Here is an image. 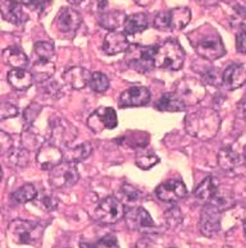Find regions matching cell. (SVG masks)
Returning a JSON list of instances; mask_svg holds the SVG:
<instances>
[{
    "instance_id": "3",
    "label": "cell",
    "mask_w": 246,
    "mask_h": 248,
    "mask_svg": "<svg viewBox=\"0 0 246 248\" xmlns=\"http://www.w3.org/2000/svg\"><path fill=\"white\" fill-rule=\"evenodd\" d=\"M185 62V51L177 40H167L155 46L154 65L168 71H180Z\"/></svg>"
},
{
    "instance_id": "1",
    "label": "cell",
    "mask_w": 246,
    "mask_h": 248,
    "mask_svg": "<svg viewBox=\"0 0 246 248\" xmlns=\"http://www.w3.org/2000/svg\"><path fill=\"white\" fill-rule=\"evenodd\" d=\"M185 129L191 137L201 141L215 137L221 128V117L214 109L204 108L186 115Z\"/></svg>"
},
{
    "instance_id": "24",
    "label": "cell",
    "mask_w": 246,
    "mask_h": 248,
    "mask_svg": "<svg viewBox=\"0 0 246 248\" xmlns=\"http://www.w3.org/2000/svg\"><path fill=\"white\" fill-rule=\"evenodd\" d=\"M8 82L15 90L25 91L33 85V77L31 72H27L25 69H12L8 73Z\"/></svg>"
},
{
    "instance_id": "41",
    "label": "cell",
    "mask_w": 246,
    "mask_h": 248,
    "mask_svg": "<svg viewBox=\"0 0 246 248\" xmlns=\"http://www.w3.org/2000/svg\"><path fill=\"white\" fill-rule=\"evenodd\" d=\"M39 91L43 93V96L45 97H49V99H58L62 93V90H61V86L58 85V82L53 81L51 78L48 79L45 82H41L39 83Z\"/></svg>"
},
{
    "instance_id": "34",
    "label": "cell",
    "mask_w": 246,
    "mask_h": 248,
    "mask_svg": "<svg viewBox=\"0 0 246 248\" xmlns=\"http://www.w3.org/2000/svg\"><path fill=\"white\" fill-rule=\"evenodd\" d=\"M33 202H35V205L37 206V207H40V209L44 210V211H48V213L57 210L58 205H59V201H58V199L55 197V195L49 191H43L40 192V193H37L35 200H33Z\"/></svg>"
},
{
    "instance_id": "38",
    "label": "cell",
    "mask_w": 246,
    "mask_h": 248,
    "mask_svg": "<svg viewBox=\"0 0 246 248\" xmlns=\"http://www.w3.org/2000/svg\"><path fill=\"white\" fill-rule=\"evenodd\" d=\"M136 165L140 168V169H144V170H149L153 167H155L158 163H159V157L158 155H155V153L153 151H140L136 155Z\"/></svg>"
},
{
    "instance_id": "58",
    "label": "cell",
    "mask_w": 246,
    "mask_h": 248,
    "mask_svg": "<svg viewBox=\"0 0 246 248\" xmlns=\"http://www.w3.org/2000/svg\"><path fill=\"white\" fill-rule=\"evenodd\" d=\"M245 164H246V155H245Z\"/></svg>"
},
{
    "instance_id": "12",
    "label": "cell",
    "mask_w": 246,
    "mask_h": 248,
    "mask_svg": "<svg viewBox=\"0 0 246 248\" xmlns=\"http://www.w3.org/2000/svg\"><path fill=\"white\" fill-rule=\"evenodd\" d=\"M36 161L43 170H51L63 161V151L53 143H43L36 154Z\"/></svg>"
},
{
    "instance_id": "48",
    "label": "cell",
    "mask_w": 246,
    "mask_h": 248,
    "mask_svg": "<svg viewBox=\"0 0 246 248\" xmlns=\"http://www.w3.org/2000/svg\"><path fill=\"white\" fill-rule=\"evenodd\" d=\"M13 141H12V137L5 132L0 131V155L3 154H8L9 150L13 147Z\"/></svg>"
},
{
    "instance_id": "47",
    "label": "cell",
    "mask_w": 246,
    "mask_h": 248,
    "mask_svg": "<svg viewBox=\"0 0 246 248\" xmlns=\"http://www.w3.org/2000/svg\"><path fill=\"white\" fill-rule=\"evenodd\" d=\"M94 248H119V243H118V239L115 235L113 234H109V235H105L101 239L95 243L93 246Z\"/></svg>"
},
{
    "instance_id": "7",
    "label": "cell",
    "mask_w": 246,
    "mask_h": 248,
    "mask_svg": "<svg viewBox=\"0 0 246 248\" xmlns=\"http://www.w3.org/2000/svg\"><path fill=\"white\" fill-rule=\"evenodd\" d=\"M125 215V209L115 196H108L98 203L93 217L100 224H115Z\"/></svg>"
},
{
    "instance_id": "6",
    "label": "cell",
    "mask_w": 246,
    "mask_h": 248,
    "mask_svg": "<svg viewBox=\"0 0 246 248\" xmlns=\"http://www.w3.org/2000/svg\"><path fill=\"white\" fill-rule=\"evenodd\" d=\"M154 53L155 46H140V45H130L127 49L126 62L129 67L139 73H148L153 69Z\"/></svg>"
},
{
    "instance_id": "51",
    "label": "cell",
    "mask_w": 246,
    "mask_h": 248,
    "mask_svg": "<svg viewBox=\"0 0 246 248\" xmlns=\"http://www.w3.org/2000/svg\"><path fill=\"white\" fill-rule=\"evenodd\" d=\"M94 4H95V8H97V11L100 12V13H103L105 11V8L108 5L107 0H94Z\"/></svg>"
},
{
    "instance_id": "27",
    "label": "cell",
    "mask_w": 246,
    "mask_h": 248,
    "mask_svg": "<svg viewBox=\"0 0 246 248\" xmlns=\"http://www.w3.org/2000/svg\"><path fill=\"white\" fill-rule=\"evenodd\" d=\"M209 205L214 206L219 213H223L226 210L232 209L236 203V200L233 197V193L229 189H221L218 188V191L215 192V195L211 199V201L208 202Z\"/></svg>"
},
{
    "instance_id": "14",
    "label": "cell",
    "mask_w": 246,
    "mask_h": 248,
    "mask_svg": "<svg viewBox=\"0 0 246 248\" xmlns=\"http://www.w3.org/2000/svg\"><path fill=\"white\" fill-rule=\"evenodd\" d=\"M126 223L131 229L139 232H150L155 229V224L150 214L144 207H132L125 215Z\"/></svg>"
},
{
    "instance_id": "17",
    "label": "cell",
    "mask_w": 246,
    "mask_h": 248,
    "mask_svg": "<svg viewBox=\"0 0 246 248\" xmlns=\"http://www.w3.org/2000/svg\"><path fill=\"white\" fill-rule=\"evenodd\" d=\"M81 22L82 18L79 12L69 7H65L59 11L57 18H55V27L58 29V31L72 33L79 29Z\"/></svg>"
},
{
    "instance_id": "18",
    "label": "cell",
    "mask_w": 246,
    "mask_h": 248,
    "mask_svg": "<svg viewBox=\"0 0 246 248\" xmlns=\"http://www.w3.org/2000/svg\"><path fill=\"white\" fill-rule=\"evenodd\" d=\"M130 47V41L126 32L109 31L103 43V50L108 55L126 53Z\"/></svg>"
},
{
    "instance_id": "35",
    "label": "cell",
    "mask_w": 246,
    "mask_h": 248,
    "mask_svg": "<svg viewBox=\"0 0 246 248\" xmlns=\"http://www.w3.org/2000/svg\"><path fill=\"white\" fill-rule=\"evenodd\" d=\"M21 143L22 147L29 151L39 150L40 146L43 145V137L37 133V131L30 127L21 135Z\"/></svg>"
},
{
    "instance_id": "53",
    "label": "cell",
    "mask_w": 246,
    "mask_h": 248,
    "mask_svg": "<svg viewBox=\"0 0 246 248\" xmlns=\"http://www.w3.org/2000/svg\"><path fill=\"white\" fill-rule=\"evenodd\" d=\"M135 1L137 5H140V7H148L149 4H151L153 0H135Z\"/></svg>"
},
{
    "instance_id": "44",
    "label": "cell",
    "mask_w": 246,
    "mask_h": 248,
    "mask_svg": "<svg viewBox=\"0 0 246 248\" xmlns=\"http://www.w3.org/2000/svg\"><path fill=\"white\" fill-rule=\"evenodd\" d=\"M19 114L17 107L8 101H1L0 103V122L7 121L11 118H16Z\"/></svg>"
},
{
    "instance_id": "32",
    "label": "cell",
    "mask_w": 246,
    "mask_h": 248,
    "mask_svg": "<svg viewBox=\"0 0 246 248\" xmlns=\"http://www.w3.org/2000/svg\"><path fill=\"white\" fill-rule=\"evenodd\" d=\"M155 108H157L159 111H183L186 109V107L180 101L177 97L175 96V93H165L159 99L157 104H155Z\"/></svg>"
},
{
    "instance_id": "43",
    "label": "cell",
    "mask_w": 246,
    "mask_h": 248,
    "mask_svg": "<svg viewBox=\"0 0 246 248\" xmlns=\"http://www.w3.org/2000/svg\"><path fill=\"white\" fill-rule=\"evenodd\" d=\"M41 110H43V108H41V105H39L37 103L30 104L29 107L23 110V114H22L25 123L27 124V125H31V124L35 122L36 118L39 117V114L41 113Z\"/></svg>"
},
{
    "instance_id": "46",
    "label": "cell",
    "mask_w": 246,
    "mask_h": 248,
    "mask_svg": "<svg viewBox=\"0 0 246 248\" xmlns=\"http://www.w3.org/2000/svg\"><path fill=\"white\" fill-rule=\"evenodd\" d=\"M154 27L159 31H169V21H168V11L159 12L153 21Z\"/></svg>"
},
{
    "instance_id": "10",
    "label": "cell",
    "mask_w": 246,
    "mask_h": 248,
    "mask_svg": "<svg viewBox=\"0 0 246 248\" xmlns=\"http://www.w3.org/2000/svg\"><path fill=\"white\" fill-rule=\"evenodd\" d=\"M118 118L113 108H99L87 119V125L93 132L99 133L104 129H113L117 127Z\"/></svg>"
},
{
    "instance_id": "25",
    "label": "cell",
    "mask_w": 246,
    "mask_h": 248,
    "mask_svg": "<svg viewBox=\"0 0 246 248\" xmlns=\"http://www.w3.org/2000/svg\"><path fill=\"white\" fill-rule=\"evenodd\" d=\"M3 62L11 65L15 69H23L29 64V58L23 53V50L17 46H11L3 51Z\"/></svg>"
},
{
    "instance_id": "40",
    "label": "cell",
    "mask_w": 246,
    "mask_h": 248,
    "mask_svg": "<svg viewBox=\"0 0 246 248\" xmlns=\"http://www.w3.org/2000/svg\"><path fill=\"white\" fill-rule=\"evenodd\" d=\"M89 86L95 93H105L109 89V79L101 72H95V73H91Z\"/></svg>"
},
{
    "instance_id": "19",
    "label": "cell",
    "mask_w": 246,
    "mask_h": 248,
    "mask_svg": "<svg viewBox=\"0 0 246 248\" xmlns=\"http://www.w3.org/2000/svg\"><path fill=\"white\" fill-rule=\"evenodd\" d=\"M246 82V69L241 64H231L222 73V83L230 91L243 87Z\"/></svg>"
},
{
    "instance_id": "9",
    "label": "cell",
    "mask_w": 246,
    "mask_h": 248,
    "mask_svg": "<svg viewBox=\"0 0 246 248\" xmlns=\"http://www.w3.org/2000/svg\"><path fill=\"white\" fill-rule=\"evenodd\" d=\"M77 137V129L65 118H55L50 122V143L68 147Z\"/></svg>"
},
{
    "instance_id": "59",
    "label": "cell",
    "mask_w": 246,
    "mask_h": 248,
    "mask_svg": "<svg viewBox=\"0 0 246 248\" xmlns=\"http://www.w3.org/2000/svg\"><path fill=\"white\" fill-rule=\"evenodd\" d=\"M169 248H175V247H169Z\"/></svg>"
},
{
    "instance_id": "55",
    "label": "cell",
    "mask_w": 246,
    "mask_h": 248,
    "mask_svg": "<svg viewBox=\"0 0 246 248\" xmlns=\"http://www.w3.org/2000/svg\"><path fill=\"white\" fill-rule=\"evenodd\" d=\"M244 234H245V239H246V221L244 223Z\"/></svg>"
},
{
    "instance_id": "23",
    "label": "cell",
    "mask_w": 246,
    "mask_h": 248,
    "mask_svg": "<svg viewBox=\"0 0 246 248\" xmlns=\"http://www.w3.org/2000/svg\"><path fill=\"white\" fill-rule=\"evenodd\" d=\"M219 188V181L214 177H207L194 191L195 199L200 202L208 203Z\"/></svg>"
},
{
    "instance_id": "16",
    "label": "cell",
    "mask_w": 246,
    "mask_h": 248,
    "mask_svg": "<svg viewBox=\"0 0 246 248\" xmlns=\"http://www.w3.org/2000/svg\"><path fill=\"white\" fill-rule=\"evenodd\" d=\"M150 101L149 90L144 86H133L121 93L119 97V107L132 108L144 107Z\"/></svg>"
},
{
    "instance_id": "37",
    "label": "cell",
    "mask_w": 246,
    "mask_h": 248,
    "mask_svg": "<svg viewBox=\"0 0 246 248\" xmlns=\"http://www.w3.org/2000/svg\"><path fill=\"white\" fill-rule=\"evenodd\" d=\"M33 53L36 55V61L53 62V58L55 55V49H54L53 43L49 41H39L35 44Z\"/></svg>"
},
{
    "instance_id": "42",
    "label": "cell",
    "mask_w": 246,
    "mask_h": 248,
    "mask_svg": "<svg viewBox=\"0 0 246 248\" xmlns=\"http://www.w3.org/2000/svg\"><path fill=\"white\" fill-rule=\"evenodd\" d=\"M182 220H183V217H182L181 210L177 206H173L164 214V221L167 224V227L171 228V229H175L179 225H181Z\"/></svg>"
},
{
    "instance_id": "52",
    "label": "cell",
    "mask_w": 246,
    "mask_h": 248,
    "mask_svg": "<svg viewBox=\"0 0 246 248\" xmlns=\"http://www.w3.org/2000/svg\"><path fill=\"white\" fill-rule=\"evenodd\" d=\"M151 247V242L150 239L145 238V239H141V241L136 245V248H150Z\"/></svg>"
},
{
    "instance_id": "50",
    "label": "cell",
    "mask_w": 246,
    "mask_h": 248,
    "mask_svg": "<svg viewBox=\"0 0 246 248\" xmlns=\"http://www.w3.org/2000/svg\"><path fill=\"white\" fill-rule=\"evenodd\" d=\"M22 4L26 7L31 8V9H36V8H43V0H22Z\"/></svg>"
},
{
    "instance_id": "33",
    "label": "cell",
    "mask_w": 246,
    "mask_h": 248,
    "mask_svg": "<svg viewBox=\"0 0 246 248\" xmlns=\"http://www.w3.org/2000/svg\"><path fill=\"white\" fill-rule=\"evenodd\" d=\"M140 197H141V193L139 189L127 183L122 185L115 195V199L121 202L122 205H133L139 201Z\"/></svg>"
},
{
    "instance_id": "30",
    "label": "cell",
    "mask_w": 246,
    "mask_h": 248,
    "mask_svg": "<svg viewBox=\"0 0 246 248\" xmlns=\"http://www.w3.org/2000/svg\"><path fill=\"white\" fill-rule=\"evenodd\" d=\"M93 153V146L89 142H85V143H81V145H77L75 147H72L63 153V159L66 161H69V163H80V161H83L89 157Z\"/></svg>"
},
{
    "instance_id": "20",
    "label": "cell",
    "mask_w": 246,
    "mask_h": 248,
    "mask_svg": "<svg viewBox=\"0 0 246 248\" xmlns=\"http://www.w3.org/2000/svg\"><path fill=\"white\" fill-rule=\"evenodd\" d=\"M0 15L12 25L19 26L27 21V16L23 12L22 4L17 0H4L0 4Z\"/></svg>"
},
{
    "instance_id": "2",
    "label": "cell",
    "mask_w": 246,
    "mask_h": 248,
    "mask_svg": "<svg viewBox=\"0 0 246 248\" xmlns=\"http://www.w3.org/2000/svg\"><path fill=\"white\" fill-rule=\"evenodd\" d=\"M189 40L197 55L209 62H214L226 54L225 45L217 30L205 25L194 30L189 35Z\"/></svg>"
},
{
    "instance_id": "56",
    "label": "cell",
    "mask_w": 246,
    "mask_h": 248,
    "mask_svg": "<svg viewBox=\"0 0 246 248\" xmlns=\"http://www.w3.org/2000/svg\"><path fill=\"white\" fill-rule=\"evenodd\" d=\"M1 177H3V171H1V167H0V181H1Z\"/></svg>"
},
{
    "instance_id": "4",
    "label": "cell",
    "mask_w": 246,
    "mask_h": 248,
    "mask_svg": "<svg viewBox=\"0 0 246 248\" xmlns=\"http://www.w3.org/2000/svg\"><path fill=\"white\" fill-rule=\"evenodd\" d=\"M173 93L185 107L199 104L207 95V89L203 82L193 77L181 78L173 86Z\"/></svg>"
},
{
    "instance_id": "13",
    "label": "cell",
    "mask_w": 246,
    "mask_h": 248,
    "mask_svg": "<svg viewBox=\"0 0 246 248\" xmlns=\"http://www.w3.org/2000/svg\"><path fill=\"white\" fill-rule=\"evenodd\" d=\"M155 195L161 201L173 203V202L182 200L187 195V188L183 182L171 179V181L164 182L158 186L155 189Z\"/></svg>"
},
{
    "instance_id": "57",
    "label": "cell",
    "mask_w": 246,
    "mask_h": 248,
    "mask_svg": "<svg viewBox=\"0 0 246 248\" xmlns=\"http://www.w3.org/2000/svg\"><path fill=\"white\" fill-rule=\"evenodd\" d=\"M244 114H245V121H246V109H245V113H244Z\"/></svg>"
},
{
    "instance_id": "29",
    "label": "cell",
    "mask_w": 246,
    "mask_h": 248,
    "mask_svg": "<svg viewBox=\"0 0 246 248\" xmlns=\"http://www.w3.org/2000/svg\"><path fill=\"white\" fill-rule=\"evenodd\" d=\"M54 72H55V65L53 62L36 61L33 65L31 75L33 77V82L41 83V82L48 81L53 77Z\"/></svg>"
},
{
    "instance_id": "39",
    "label": "cell",
    "mask_w": 246,
    "mask_h": 248,
    "mask_svg": "<svg viewBox=\"0 0 246 248\" xmlns=\"http://www.w3.org/2000/svg\"><path fill=\"white\" fill-rule=\"evenodd\" d=\"M230 23L233 29L244 30L246 27V9L243 5H233L232 7L231 16H230Z\"/></svg>"
},
{
    "instance_id": "54",
    "label": "cell",
    "mask_w": 246,
    "mask_h": 248,
    "mask_svg": "<svg viewBox=\"0 0 246 248\" xmlns=\"http://www.w3.org/2000/svg\"><path fill=\"white\" fill-rule=\"evenodd\" d=\"M68 3L72 4V5H79V4H81L83 0H67Z\"/></svg>"
},
{
    "instance_id": "49",
    "label": "cell",
    "mask_w": 246,
    "mask_h": 248,
    "mask_svg": "<svg viewBox=\"0 0 246 248\" xmlns=\"http://www.w3.org/2000/svg\"><path fill=\"white\" fill-rule=\"evenodd\" d=\"M236 49L241 54H246V31H241L236 35Z\"/></svg>"
},
{
    "instance_id": "28",
    "label": "cell",
    "mask_w": 246,
    "mask_h": 248,
    "mask_svg": "<svg viewBox=\"0 0 246 248\" xmlns=\"http://www.w3.org/2000/svg\"><path fill=\"white\" fill-rule=\"evenodd\" d=\"M125 31L129 35H137L141 33L149 27V19L148 16L144 13H137L126 18L125 21Z\"/></svg>"
},
{
    "instance_id": "21",
    "label": "cell",
    "mask_w": 246,
    "mask_h": 248,
    "mask_svg": "<svg viewBox=\"0 0 246 248\" xmlns=\"http://www.w3.org/2000/svg\"><path fill=\"white\" fill-rule=\"evenodd\" d=\"M91 73L86 68L82 67H71L63 75V79L69 87L75 90L85 89L89 85Z\"/></svg>"
},
{
    "instance_id": "15",
    "label": "cell",
    "mask_w": 246,
    "mask_h": 248,
    "mask_svg": "<svg viewBox=\"0 0 246 248\" xmlns=\"http://www.w3.org/2000/svg\"><path fill=\"white\" fill-rule=\"evenodd\" d=\"M245 151L236 145L227 146L218 154V164L223 170L231 171L245 163Z\"/></svg>"
},
{
    "instance_id": "45",
    "label": "cell",
    "mask_w": 246,
    "mask_h": 248,
    "mask_svg": "<svg viewBox=\"0 0 246 248\" xmlns=\"http://www.w3.org/2000/svg\"><path fill=\"white\" fill-rule=\"evenodd\" d=\"M203 79L212 86H219L222 83V75L217 68H209L203 73Z\"/></svg>"
},
{
    "instance_id": "36",
    "label": "cell",
    "mask_w": 246,
    "mask_h": 248,
    "mask_svg": "<svg viewBox=\"0 0 246 248\" xmlns=\"http://www.w3.org/2000/svg\"><path fill=\"white\" fill-rule=\"evenodd\" d=\"M36 195H37V191H36L35 186L27 183V185L22 186L21 188H18L17 191L12 193V200L16 203H27V202L33 201Z\"/></svg>"
},
{
    "instance_id": "26",
    "label": "cell",
    "mask_w": 246,
    "mask_h": 248,
    "mask_svg": "<svg viewBox=\"0 0 246 248\" xmlns=\"http://www.w3.org/2000/svg\"><path fill=\"white\" fill-rule=\"evenodd\" d=\"M126 13L122 11L103 12L99 18V25L108 31H115L125 25Z\"/></svg>"
},
{
    "instance_id": "31",
    "label": "cell",
    "mask_w": 246,
    "mask_h": 248,
    "mask_svg": "<svg viewBox=\"0 0 246 248\" xmlns=\"http://www.w3.org/2000/svg\"><path fill=\"white\" fill-rule=\"evenodd\" d=\"M8 161L16 169H25L30 164V151L23 147H12L8 153Z\"/></svg>"
},
{
    "instance_id": "22",
    "label": "cell",
    "mask_w": 246,
    "mask_h": 248,
    "mask_svg": "<svg viewBox=\"0 0 246 248\" xmlns=\"http://www.w3.org/2000/svg\"><path fill=\"white\" fill-rule=\"evenodd\" d=\"M169 31H181L191 21V11L189 8L180 7L168 11Z\"/></svg>"
},
{
    "instance_id": "11",
    "label": "cell",
    "mask_w": 246,
    "mask_h": 248,
    "mask_svg": "<svg viewBox=\"0 0 246 248\" xmlns=\"http://www.w3.org/2000/svg\"><path fill=\"white\" fill-rule=\"evenodd\" d=\"M199 229L200 233L208 238H213L221 231V213L214 206L205 203L200 214Z\"/></svg>"
},
{
    "instance_id": "5",
    "label": "cell",
    "mask_w": 246,
    "mask_h": 248,
    "mask_svg": "<svg viewBox=\"0 0 246 248\" xmlns=\"http://www.w3.org/2000/svg\"><path fill=\"white\" fill-rule=\"evenodd\" d=\"M44 228L27 220H13L8 227V234L17 245H35L43 237Z\"/></svg>"
},
{
    "instance_id": "8",
    "label": "cell",
    "mask_w": 246,
    "mask_h": 248,
    "mask_svg": "<svg viewBox=\"0 0 246 248\" xmlns=\"http://www.w3.org/2000/svg\"><path fill=\"white\" fill-rule=\"evenodd\" d=\"M80 179V174L75 163L62 161L54 167L49 174V185L53 188H67L75 186Z\"/></svg>"
}]
</instances>
